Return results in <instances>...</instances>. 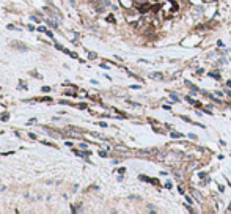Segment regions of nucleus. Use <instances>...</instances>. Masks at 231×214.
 <instances>
[{
    "instance_id": "nucleus-1",
    "label": "nucleus",
    "mask_w": 231,
    "mask_h": 214,
    "mask_svg": "<svg viewBox=\"0 0 231 214\" xmlns=\"http://www.w3.org/2000/svg\"><path fill=\"white\" fill-rule=\"evenodd\" d=\"M149 10H151V5H149V3H143V5L138 6V11H140V13H146V11H149Z\"/></svg>"
},
{
    "instance_id": "nucleus-2",
    "label": "nucleus",
    "mask_w": 231,
    "mask_h": 214,
    "mask_svg": "<svg viewBox=\"0 0 231 214\" xmlns=\"http://www.w3.org/2000/svg\"><path fill=\"white\" fill-rule=\"evenodd\" d=\"M149 77H151V79L162 80V79H164V74H160V72H151V74H149Z\"/></svg>"
},
{
    "instance_id": "nucleus-3",
    "label": "nucleus",
    "mask_w": 231,
    "mask_h": 214,
    "mask_svg": "<svg viewBox=\"0 0 231 214\" xmlns=\"http://www.w3.org/2000/svg\"><path fill=\"white\" fill-rule=\"evenodd\" d=\"M11 46H13V47H17V49H21V51H27V49H29L27 46H24V44H22V46H21V44H17V41H14V43H13Z\"/></svg>"
},
{
    "instance_id": "nucleus-4",
    "label": "nucleus",
    "mask_w": 231,
    "mask_h": 214,
    "mask_svg": "<svg viewBox=\"0 0 231 214\" xmlns=\"http://www.w3.org/2000/svg\"><path fill=\"white\" fill-rule=\"evenodd\" d=\"M185 84H187V87H189L190 90H192V92H198V88L195 87V85H192V84H190V82H185Z\"/></svg>"
},
{
    "instance_id": "nucleus-5",
    "label": "nucleus",
    "mask_w": 231,
    "mask_h": 214,
    "mask_svg": "<svg viewBox=\"0 0 231 214\" xmlns=\"http://www.w3.org/2000/svg\"><path fill=\"white\" fill-rule=\"evenodd\" d=\"M200 178H201V180H206V183L209 181V180H207V175L205 173V172H200Z\"/></svg>"
},
{
    "instance_id": "nucleus-6",
    "label": "nucleus",
    "mask_w": 231,
    "mask_h": 214,
    "mask_svg": "<svg viewBox=\"0 0 231 214\" xmlns=\"http://www.w3.org/2000/svg\"><path fill=\"white\" fill-rule=\"evenodd\" d=\"M140 180H142V181H148V183H151V178H148V176H145V175H140Z\"/></svg>"
},
{
    "instance_id": "nucleus-7",
    "label": "nucleus",
    "mask_w": 231,
    "mask_h": 214,
    "mask_svg": "<svg viewBox=\"0 0 231 214\" xmlns=\"http://www.w3.org/2000/svg\"><path fill=\"white\" fill-rule=\"evenodd\" d=\"M8 118H10V113H6V112H5V113H2V120H3V121H6Z\"/></svg>"
},
{
    "instance_id": "nucleus-8",
    "label": "nucleus",
    "mask_w": 231,
    "mask_h": 214,
    "mask_svg": "<svg viewBox=\"0 0 231 214\" xmlns=\"http://www.w3.org/2000/svg\"><path fill=\"white\" fill-rule=\"evenodd\" d=\"M171 137L178 139V137H183V134H181V132H171Z\"/></svg>"
},
{
    "instance_id": "nucleus-9",
    "label": "nucleus",
    "mask_w": 231,
    "mask_h": 214,
    "mask_svg": "<svg viewBox=\"0 0 231 214\" xmlns=\"http://www.w3.org/2000/svg\"><path fill=\"white\" fill-rule=\"evenodd\" d=\"M209 76H212V77H215V79H217V80H219V79H220V74H219V72H211V74H209Z\"/></svg>"
},
{
    "instance_id": "nucleus-10",
    "label": "nucleus",
    "mask_w": 231,
    "mask_h": 214,
    "mask_svg": "<svg viewBox=\"0 0 231 214\" xmlns=\"http://www.w3.org/2000/svg\"><path fill=\"white\" fill-rule=\"evenodd\" d=\"M170 96H171V99H173V101H179V98H178V96H176V94H175V93H170Z\"/></svg>"
},
{
    "instance_id": "nucleus-11",
    "label": "nucleus",
    "mask_w": 231,
    "mask_h": 214,
    "mask_svg": "<svg viewBox=\"0 0 231 214\" xmlns=\"http://www.w3.org/2000/svg\"><path fill=\"white\" fill-rule=\"evenodd\" d=\"M88 57L91 58V60H94V58H96L98 55H96V54H94V52H90V54H88Z\"/></svg>"
},
{
    "instance_id": "nucleus-12",
    "label": "nucleus",
    "mask_w": 231,
    "mask_h": 214,
    "mask_svg": "<svg viewBox=\"0 0 231 214\" xmlns=\"http://www.w3.org/2000/svg\"><path fill=\"white\" fill-rule=\"evenodd\" d=\"M185 101H187L189 104H195V101H193V99L190 98V96H187V98H185Z\"/></svg>"
},
{
    "instance_id": "nucleus-13",
    "label": "nucleus",
    "mask_w": 231,
    "mask_h": 214,
    "mask_svg": "<svg viewBox=\"0 0 231 214\" xmlns=\"http://www.w3.org/2000/svg\"><path fill=\"white\" fill-rule=\"evenodd\" d=\"M107 21H108V22H115V17L110 14V16H107Z\"/></svg>"
},
{
    "instance_id": "nucleus-14",
    "label": "nucleus",
    "mask_w": 231,
    "mask_h": 214,
    "mask_svg": "<svg viewBox=\"0 0 231 214\" xmlns=\"http://www.w3.org/2000/svg\"><path fill=\"white\" fill-rule=\"evenodd\" d=\"M41 90H43L44 93H49V92H51V87H43Z\"/></svg>"
},
{
    "instance_id": "nucleus-15",
    "label": "nucleus",
    "mask_w": 231,
    "mask_h": 214,
    "mask_svg": "<svg viewBox=\"0 0 231 214\" xmlns=\"http://www.w3.org/2000/svg\"><path fill=\"white\" fill-rule=\"evenodd\" d=\"M46 30H47L46 27H39V29H38V31H43V33H46Z\"/></svg>"
},
{
    "instance_id": "nucleus-16",
    "label": "nucleus",
    "mask_w": 231,
    "mask_h": 214,
    "mask_svg": "<svg viewBox=\"0 0 231 214\" xmlns=\"http://www.w3.org/2000/svg\"><path fill=\"white\" fill-rule=\"evenodd\" d=\"M46 35L49 36V38H53V35H52V31H49V30H46Z\"/></svg>"
},
{
    "instance_id": "nucleus-17",
    "label": "nucleus",
    "mask_w": 231,
    "mask_h": 214,
    "mask_svg": "<svg viewBox=\"0 0 231 214\" xmlns=\"http://www.w3.org/2000/svg\"><path fill=\"white\" fill-rule=\"evenodd\" d=\"M99 156H101V157H107V153L106 151H101V153H99Z\"/></svg>"
},
{
    "instance_id": "nucleus-18",
    "label": "nucleus",
    "mask_w": 231,
    "mask_h": 214,
    "mask_svg": "<svg viewBox=\"0 0 231 214\" xmlns=\"http://www.w3.org/2000/svg\"><path fill=\"white\" fill-rule=\"evenodd\" d=\"M8 30H16V27H14V25H11V24H10V25H8Z\"/></svg>"
},
{
    "instance_id": "nucleus-19",
    "label": "nucleus",
    "mask_w": 231,
    "mask_h": 214,
    "mask_svg": "<svg viewBox=\"0 0 231 214\" xmlns=\"http://www.w3.org/2000/svg\"><path fill=\"white\" fill-rule=\"evenodd\" d=\"M226 85H228V87L231 88V82H230V80H228V82H226Z\"/></svg>"
}]
</instances>
